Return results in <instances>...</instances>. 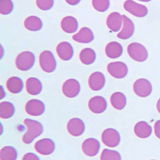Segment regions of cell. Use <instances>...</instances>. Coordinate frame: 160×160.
<instances>
[{
	"mask_svg": "<svg viewBox=\"0 0 160 160\" xmlns=\"http://www.w3.org/2000/svg\"><path fill=\"white\" fill-rule=\"evenodd\" d=\"M82 149L86 155L90 157L95 156L100 149V142L94 138H89L82 142Z\"/></svg>",
	"mask_w": 160,
	"mask_h": 160,
	"instance_id": "cell-13",
	"label": "cell"
},
{
	"mask_svg": "<svg viewBox=\"0 0 160 160\" xmlns=\"http://www.w3.org/2000/svg\"><path fill=\"white\" fill-rule=\"evenodd\" d=\"M54 0H36V5L42 11L51 10L54 6Z\"/></svg>",
	"mask_w": 160,
	"mask_h": 160,
	"instance_id": "cell-33",
	"label": "cell"
},
{
	"mask_svg": "<svg viewBox=\"0 0 160 160\" xmlns=\"http://www.w3.org/2000/svg\"><path fill=\"white\" fill-rule=\"evenodd\" d=\"M25 126L28 128V131L22 137L24 143L30 144L36 138L42 135L43 132V126L41 122L34 119L26 118L23 121Z\"/></svg>",
	"mask_w": 160,
	"mask_h": 160,
	"instance_id": "cell-1",
	"label": "cell"
},
{
	"mask_svg": "<svg viewBox=\"0 0 160 160\" xmlns=\"http://www.w3.org/2000/svg\"><path fill=\"white\" fill-rule=\"evenodd\" d=\"M18 158V151L15 148L11 146L4 147L0 151L1 160H16Z\"/></svg>",
	"mask_w": 160,
	"mask_h": 160,
	"instance_id": "cell-29",
	"label": "cell"
},
{
	"mask_svg": "<svg viewBox=\"0 0 160 160\" xmlns=\"http://www.w3.org/2000/svg\"><path fill=\"white\" fill-rule=\"evenodd\" d=\"M72 38L75 42H79V43H89L94 40L95 35L90 28H82L77 34L73 35Z\"/></svg>",
	"mask_w": 160,
	"mask_h": 160,
	"instance_id": "cell-19",
	"label": "cell"
},
{
	"mask_svg": "<svg viewBox=\"0 0 160 160\" xmlns=\"http://www.w3.org/2000/svg\"><path fill=\"white\" fill-rule=\"evenodd\" d=\"M134 131L138 138H147L151 136L152 134V128L145 121H140L135 124Z\"/></svg>",
	"mask_w": 160,
	"mask_h": 160,
	"instance_id": "cell-20",
	"label": "cell"
},
{
	"mask_svg": "<svg viewBox=\"0 0 160 160\" xmlns=\"http://www.w3.org/2000/svg\"><path fill=\"white\" fill-rule=\"evenodd\" d=\"M35 149L42 155H51L55 150V143L51 138H42L35 142Z\"/></svg>",
	"mask_w": 160,
	"mask_h": 160,
	"instance_id": "cell-10",
	"label": "cell"
},
{
	"mask_svg": "<svg viewBox=\"0 0 160 160\" xmlns=\"http://www.w3.org/2000/svg\"><path fill=\"white\" fill-rule=\"evenodd\" d=\"M67 128L70 135L72 136L78 137L81 136L85 131V123L81 118H74L69 120Z\"/></svg>",
	"mask_w": 160,
	"mask_h": 160,
	"instance_id": "cell-12",
	"label": "cell"
},
{
	"mask_svg": "<svg viewBox=\"0 0 160 160\" xmlns=\"http://www.w3.org/2000/svg\"><path fill=\"white\" fill-rule=\"evenodd\" d=\"M79 59L85 65H91L96 60V53L91 48H84L80 52Z\"/></svg>",
	"mask_w": 160,
	"mask_h": 160,
	"instance_id": "cell-27",
	"label": "cell"
},
{
	"mask_svg": "<svg viewBox=\"0 0 160 160\" xmlns=\"http://www.w3.org/2000/svg\"><path fill=\"white\" fill-rule=\"evenodd\" d=\"M26 90L30 95H38L42 91V84L38 78H35V77H31L27 80Z\"/></svg>",
	"mask_w": 160,
	"mask_h": 160,
	"instance_id": "cell-22",
	"label": "cell"
},
{
	"mask_svg": "<svg viewBox=\"0 0 160 160\" xmlns=\"http://www.w3.org/2000/svg\"><path fill=\"white\" fill-rule=\"evenodd\" d=\"M134 92L141 98H147L152 93V85L149 80L146 78H138L133 86Z\"/></svg>",
	"mask_w": 160,
	"mask_h": 160,
	"instance_id": "cell-6",
	"label": "cell"
},
{
	"mask_svg": "<svg viewBox=\"0 0 160 160\" xmlns=\"http://www.w3.org/2000/svg\"><path fill=\"white\" fill-rule=\"evenodd\" d=\"M22 160H40V158H38V155L34 153L29 152L24 155V156L22 157Z\"/></svg>",
	"mask_w": 160,
	"mask_h": 160,
	"instance_id": "cell-34",
	"label": "cell"
},
{
	"mask_svg": "<svg viewBox=\"0 0 160 160\" xmlns=\"http://www.w3.org/2000/svg\"><path fill=\"white\" fill-rule=\"evenodd\" d=\"M154 130H155V134L156 137L160 139V120H158L155 123Z\"/></svg>",
	"mask_w": 160,
	"mask_h": 160,
	"instance_id": "cell-35",
	"label": "cell"
},
{
	"mask_svg": "<svg viewBox=\"0 0 160 160\" xmlns=\"http://www.w3.org/2000/svg\"><path fill=\"white\" fill-rule=\"evenodd\" d=\"M23 81L19 77H11L7 81V89L12 94H18L23 90Z\"/></svg>",
	"mask_w": 160,
	"mask_h": 160,
	"instance_id": "cell-23",
	"label": "cell"
},
{
	"mask_svg": "<svg viewBox=\"0 0 160 160\" xmlns=\"http://www.w3.org/2000/svg\"><path fill=\"white\" fill-rule=\"evenodd\" d=\"M26 112L31 116H40L45 112L46 107L43 102L38 99L29 100L25 106Z\"/></svg>",
	"mask_w": 160,
	"mask_h": 160,
	"instance_id": "cell-11",
	"label": "cell"
},
{
	"mask_svg": "<svg viewBox=\"0 0 160 160\" xmlns=\"http://www.w3.org/2000/svg\"><path fill=\"white\" fill-rule=\"evenodd\" d=\"M42 21L37 16H29L24 21V27L26 29L31 31H38L42 28Z\"/></svg>",
	"mask_w": 160,
	"mask_h": 160,
	"instance_id": "cell-25",
	"label": "cell"
},
{
	"mask_svg": "<svg viewBox=\"0 0 160 160\" xmlns=\"http://www.w3.org/2000/svg\"><path fill=\"white\" fill-rule=\"evenodd\" d=\"M15 108L12 102L4 101L0 103V118L8 119L15 115Z\"/></svg>",
	"mask_w": 160,
	"mask_h": 160,
	"instance_id": "cell-28",
	"label": "cell"
},
{
	"mask_svg": "<svg viewBox=\"0 0 160 160\" xmlns=\"http://www.w3.org/2000/svg\"><path fill=\"white\" fill-rule=\"evenodd\" d=\"M106 83V78L102 72L96 71L92 73L89 77L88 84L92 91H98L104 88Z\"/></svg>",
	"mask_w": 160,
	"mask_h": 160,
	"instance_id": "cell-15",
	"label": "cell"
},
{
	"mask_svg": "<svg viewBox=\"0 0 160 160\" xmlns=\"http://www.w3.org/2000/svg\"><path fill=\"white\" fill-rule=\"evenodd\" d=\"M157 110L160 113V98L158 100V102H157Z\"/></svg>",
	"mask_w": 160,
	"mask_h": 160,
	"instance_id": "cell-37",
	"label": "cell"
},
{
	"mask_svg": "<svg viewBox=\"0 0 160 160\" xmlns=\"http://www.w3.org/2000/svg\"><path fill=\"white\" fill-rule=\"evenodd\" d=\"M39 65L44 72L51 73L56 70V59L51 51H44L40 54Z\"/></svg>",
	"mask_w": 160,
	"mask_h": 160,
	"instance_id": "cell-3",
	"label": "cell"
},
{
	"mask_svg": "<svg viewBox=\"0 0 160 160\" xmlns=\"http://www.w3.org/2000/svg\"><path fill=\"white\" fill-rule=\"evenodd\" d=\"M153 160H154V159H153Z\"/></svg>",
	"mask_w": 160,
	"mask_h": 160,
	"instance_id": "cell-39",
	"label": "cell"
},
{
	"mask_svg": "<svg viewBox=\"0 0 160 160\" xmlns=\"http://www.w3.org/2000/svg\"><path fill=\"white\" fill-rule=\"evenodd\" d=\"M35 62V56L31 51H23L18 54L15 59V65L19 71H28L33 68Z\"/></svg>",
	"mask_w": 160,
	"mask_h": 160,
	"instance_id": "cell-2",
	"label": "cell"
},
{
	"mask_svg": "<svg viewBox=\"0 0 160 160\" xmlns=\"http://www.w3.org/2000/svg\"><path fill=\"white\" fill-rule=\"evenodd\" d=\"M58 56L63 61H69L74 55V49L71 44L68 42H61L56 48Z\"/></svg>",
	"mask_w": 160,
	"mask_h": 160,
	"instance_id": "cell-18",
	"label": "cell"
},
{
	"mask_svg": "<svg viewBox=\"0 0 160 160\" xmlns=\"http://www.w3.org/2000/svg\"><path fill=\"white\" fill-rule=\"evenodd\" d=\"M129 56L136 62H144L148 59V52L147 48L138 42H132L128 48Z\"/></svg>",
	"mask_w": 160,
	"mask_h": 160,
	"instance_id": "cell-4",
	"label": "cell"
},
{
	"mask_svg": "<svg viewBox=\"0 0 160 160\" xmlns=\"http://www.w3.org/2000/svg\"><path fill=\"white\" fill-rule=\"evenodd\" d=\"M123 17V24H122V29L118 34L117 37L121 39H128L131 38L135 33V24L132 20L127 17L126 15H122Z\"/></svg>",
	"mask_w": 160,
	"mask_h": 160,
	"instance_id": "cell-16",
	"label": "cell"
},
{
	"mask_svg": "<svg viewBox=\"0 0 160 160\" xmlns=\"http://www.w3.org/2000/svg\"><path fill=\"white\" fill-rule=\"evenodd\" d=\"M138 1H141V2H150L151 0H138Z\"/></svg>",
	"mask_w": 160,
	"mask_h": 160,
	"instance_id": "cell-38",
	"label": "cell"
},
{
	"mask_svg": "<svg viewBox=\"0 0 160 160\" xmlns=\"http://www.w3.org/2000/svg\"><path fill=\"white\" fill-rule=\"evenodd\" d=\"M62 90L66 97L75 98L81 91V86L78 80L75 78H70L64 82Z\"/></svg>",
	"mask_w": 160,
	"mask_h": 160,
	"instance_id": "cell-9",
	"label": "cell"
},
{
	"mask_svg": "<svg viewBox=\"0 0 160 160\" xmlns=\"http://www.w3.org/2000/svg\"><path fill=\"white\" fill-rule=\"evenodd\" d=\"M123 24V17L118 12H112L107 18V25L110 31L117 32L122 28Z\"/></svg>",
	"mask_w": 160,
	"mask_h": 160,
	"instance_id": "cell-17",
	"label": "cell"
},
{
	"mask_svg": "<svg viewBox=\"0 0 160 160\" xmlns=\"http://www.w3.org/2000/svg\"><path fill=\"white\" fill-rule=\"evenodd\" d=\"M102 141L109 148H115L121 141V136L117 130L114 128H108L102 132Z\"/></svg>",
	"mask_w": 160,
	"mask_h": 160,
	"instance_id": "cell-7",
	"label": "cell"
},
{
	"mask_svg": "<svg viewBox=\"0 0 160 160\" xmlns=\"http://www.w3.org/2000/svg\"><path fill=\"white\" fill-rule=\"evenodd\" d=\"M88 108L91 112L95 114H101L108 108V102L102 96H95L90 99Z\"/></svg>",
	"mask_w": 160,
	"mask_h": 160,
	"instance_id": "cell-14",
	"label": "cell"
},
{
	"mask_svg": "<svg viewBox=\"0 0 160 160\" xmlns=\"http://www.w3.org/2000/svg\"><path fill=\"white\" fill-rule=\"evenodd\" d=\"M80 1H81V0H66V2H68L69 5H71V6L77 5V4L79 3Z\"/></svg>",
	"mask_w": 160,
	"mask_h": 160,
	"instance_id": "cell-36",
	"label": "cell"
},
{
	"mask_svg": "<svg viewBox=\"0 0 160 160\" xmlns=\"http://www.w3.org/2000/svg\"><path fill=\"white\" fill-rule=\"evenodd\" d=\"M123 48L122 45L118 42H111L107 45L105 48V53L107 56L110 58H117L122 55Z\"/></svg>",
	"mask_w": 160,
	"mask_h": 160,
	"instance_id": "cell-24",
	"label": "cell"
},
{
	"mask_svg": "<svg viewBox=\"0 0 160 160\" xmlns=\"http://www.w3.org/2000/svg\"><path fill=\"white\" fill-rule=\"evenodd\" d=\"M124 9L134 16L143 18L148 14V9L146 6L135 2L134 0H127L123 4Z\"/></svg>",
	"mask_w": 160,
	"mask_h": 160,
	"instance_id": "cell-5",
	"label": "cell"
},
{
	"mask_svg": "<svg viewBox=\"0 0 160 160\" xmlns=\"http://www.w3.org/2000/svg\"><path fill=\"white\" fill-rule=\"evenodd\" d=\"M14 10V3L12 0H0V13L7 15L11 14Z\"/></svg>",
	"mask_w": 160,
	"mask_h": 160,
	"instance_id": "cell-31",
	"label": "cell"
},
{
	"mask_svg": "<svg viewBox=\"0 0 160 160\" xmlns=\"http://www.w3.org/2000/svg\"><path fill=\"white\" fill-rule=\"evenodd\" d=\"M61 28L62 31L68 34L76 32L78 28V20L73 16H66L61 21Z\"/></svg>",
	"mask_w": 160,
	"mask_h": 160,
	"instance_id": "cell-21",
	"label": "cell"
},
{
	"mask_svg": "<svg viewBox=\"0 0 160 160\" xmlns=\"http://www.w3.org/2000/svg\"><path fill=\"white\" fill-rule=\"evenodd\" d=\"M108 71L114 78H123L128 75V68L127 64L122 62H113L108 64Z\"/></svg>",
	"mask_w": 160,
	"mask_h": 160,
	"instance_id": "cell-8",
	"label": "cell"
},
{
	"mask_svg": "<svg viewBox=\"0 0 160 160\" xmlns=\"http://www.w3.org/2000/svg\"><path fill=\"white\" fill-rule=\"evenodd\" d=\"M92 5L97 11L105 12L109 9L110 0H92Z\"/></svg>",
	"mask_w": 160,
	"mask_h": 160,
	"instance_id": "cell-32",
	"label": "cell"
},
{
	"mask_svg": "<svg viewBox=\"0 0 160 160\" xmlns=\"http://www.w3.org/2000/svg\"><path fill=\"white\" fill-rule=\"evenodd\" d=\"M111 103L115 109H124L127 105V97L122 92L113 93L111 96Z\"/></svg>",
	"mask_w": 160,
	"mask_h": 160,
	"instance_id": "cell-26",
	"label": "cell"
},
{
	"mask_svg": "<svg viewBox=\"0 0 160 160\" xmlns=\"http://www.w3.org/2000/svg\"><path fill=\"white\" fill-rule=\"evenodd\" d=\"M100 160H122V157L118 151L104 149L100 156Z\"/></svg>",
	"mask_w": 160,
	"mask_h": 160,
	"instance_id": "cell-30",
	"label": "cell"
}]
</instances>
